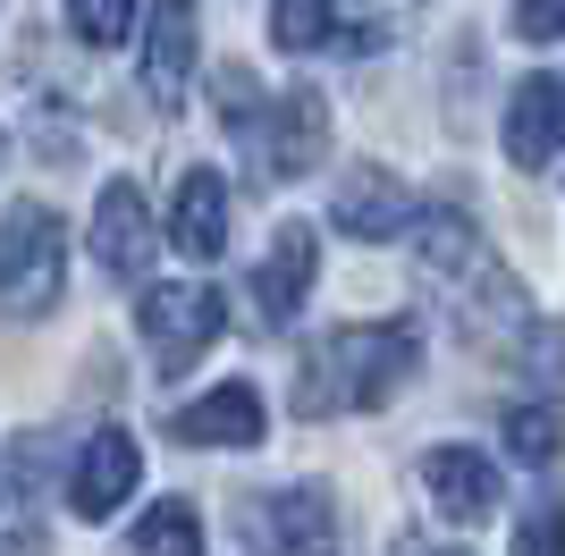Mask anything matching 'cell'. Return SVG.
<instances>
[{
  "label": "cell",
  "mask_w": 565,
  "mask_h": 556,
  "mask_svg": "<svg viewBox=\"0 0 565 556\" xmlns=\"http://www.w3.org/2000/svg\"><path fill=\"white\" fill-rule=\"evenodd\" d=\"M245 539L254 556H338V506L321 481H287L262 489L254 514H245Z\"/></svg>",
  "instance_id": "obj_5"
},
{
  "label": "cell",
  "mask_w": 565,
  "mask_h": 556,
  "mask_svg": "<svg viewBox=\"0 0 565 556\" xmlns=\"http://www.w3.org/2000/svg\"><path fill=\"white\" fill-rule=\"evenodd\" d=\"M136 472H143L136 439H127V430H94L68 463V506L85 514V523H110V514L136 498Z\"/></svg>",
  "instance_id": "obj_9"
},
{
  "label": "cell",
  "mask_w": 565,
  "mask_h": 556,
  "mask_svg": "<svg viewBox=\"0 0 565 556\" xmlns=\"http://www.w3.org/2000/svg\"><path fill=\"white\" fill-rule=\"evenodd\" d=\"M60 287H68V228L51 203H18L0 220V312L43 321Z\"/></svg>",
  "instance_id": "obj_3"
},
{
  "label": "cell",
  "mask_w": 565,
  "mask_h": 556,
  "mask_svg": "<svg viewBox=\"0 0 565 556\" xmlns=\"http://www.w3.org/2000/svg\"><path fill=\"white\" fill-rule=\"evenodd\" d=\"M169 245L186 261H220L228 254V178L220 169H186L169 194Z\"/></svg>",
  "instance_id": "obj_12"
},
{
  "label": "cell",
  "mask_w": 565,
  "mask_h": 556,
  "mask_svg": "<svg viewBox=\"0 0 565 556\" xmlns=\"http://www.w3.org/2000/svg\"><path fill=\"white\" fill-rule=\"evenodd\" d=\"M85 254H94V270L110 278V287H136L143 270H152V203H143L136 178H110L94 203V228H85Z\"/></svg>",
  "instance_id": "obj_6"
},
{
  "label": "cell",
  "mask_w": 565,
  "mask_h": 556,
  "mask_svg": "<svg viewBox=\"0 0 565 556\" xmlns=\"http://www.w3.org/2000/svg\"><path fill=\"white\" fill-rule=\"evenodd\" d=\"M439 556H456V548H439Z\"/></svg>",
  "instance_id": "obj_25"
},
{
  "label": "cell",
  "mask_w": 565,
  "mask_h": 556,
  "mask_svg": "<svg viewBox=\"0 0 565 556\" xmlns=\"http://www.w3.org/2000/svg\"><path fill=\"white\" fill-rule=\"evenodd\" d=\"M312 270H321V236H312L305 220H287V228L262 245V270H254V303H262V321H270V329H287L296 312H305Z\"/></svg>",
  "instance_id": "obj_10"
},
{
  "label": "cell",
  "mask_w": 565,
  "mask_h": 556,
  "mask_svg": "<svg viewBox=\"0 0 565 556\" xmlns=\"http://www.w3.org/2000/svg\"><path fill=\"white\" fill-rule=\"evenodd\" d=\"M136 18H143V0H68V34H76V43H94V51L127 43Z\"/></svg>",
  "instance_id": "obj_19"
},
{
  "label": "cell",
  "mask_w": 565,
  "mask_h": 556,
  "mask_svg": "<svg viewBox=\"0 0 565 556\" xmlns=\"http://www.w3.org/2000/svg\"><path fill=\"white\" fill-rule=\"evenodd\" d=\"M523 371H532V379H541V388H548V405H557V396H565V329H548V321H532V329H523Z\"/></svg>",
  "instance_id": "obj_20"
},
{
  "label": "cell",
  "mask_w": 565,
  "mask_h": 556,
  "mask_svg": "<svg viewBox=\"0 0 565 556\" xmlns=\"http://www.w3.org/2000/svg\"><path fill=\"white\" fill-rule=\"evenodd\" d=\"M423 489H430V506L448 514V523H490L498 498H507V481H498V463L481 456V447H430Z\"/></svg>",
  "instance_id": "obj_11"
},
{
  "label": "cell",
  "mask_w": 565,
  "mask_h": 556,
  "mask_svg": "<svg viewBox=\"0 0 565 556\" xmlns=\"http://www.w3.org/2000/svg\"><path fill=\"white\" fill-rule=\"evenodd\" d=\"M330 220H338V236H354V245H388V236H405L423 220V203H414V185H405L397 169L354 161L347 178H338V194H330Z\"/></svg>",
  "instance_id": "obj_7"
},
{
  "label": "cell",
  "mask_w": 565,
  "mask_h": 556,
  "mask_svg": "<svg viewBox=\"0 0 565 556\" xmlns=\"http://www.w3.org/2000/svg\"><path fill=\"white\" fill-rule=\"evenodd\" d=\"M338 34V0H279L270 9V43L279 51H321Z\"/></svg>",
  "instance_id": "obj_18"
},
{
  "label": "cell",
  "mask_w": 565,
  "mask_h": 556,
  "mask_svg": "<svg viewBox=\"0 0 565 556\" xmlns=\"http://www.w3.org/2000/svg\"><path fill=\"white\" fill-rule=\"evenodd\" d=\"M565 152V85L557 76H523L507 101V161L515 169H548Z\"/></svg>",
  "instance_id": "obj_14"
},
{
  "label": "cell",
  "mask_w": 565,
  "mask_h": 556,
  "mask_svg": "<svg viewBox=\"0 0 565 556\" xmlns=\"http://www.w3.org/2000/svg\"><path fill=\"white\" fill-rule=\"evenodd\" d=\"M186 447H262V430H270V414H262V388L254 379H228V388L194 396L186 414L169 421Z\"/></svg>",
  "instance_id": "obj_13"
},
{
  "label": "cell",
  "mask_w": 565,
  "mask_h": 556,
  "mask_svg": "<svg viewBox=\"0 0 565 556\" xmlns=\"http://www.w3.org/2000/svg\"><path fill=\"white\" fill-rule=\"evenodd\" d=\"M515 556H565V506H557V498L523 514V532H515Z\"/></svg>",
  "instance_id": "obj_21"
},
{
  "label": "cell",
  "mask_w": 565,
  "mask_h": 556,
  "mask_svg": "<svg viewBox=\"0 0 565 556\" xmlns=\"http://www.w3.org/2000/svg\"><path fill=\"white\" fill-rule=\"evenodd\" d=\"M0 161H9V136H0Z\"/></svg>",
  "instance_id": "obj_24"
},
{
  "label": "cell",
  "mask_w": 565,
  "mask_h": 556,
  "mask_svg": "<svg viewBox=\"0 0 565 556\" xmlns=\"http://www.w3.org/2000/svg\"><path fill=\"white\" fill-rule=\"evenodd\" d=\"M136 556H203V514L186 498H161V506L136 523Z\"/></svg>",
  "instance_id": "obj_16"
},
{
  "label": "cell",
  "mask_w": 565,
  "mask_h": 556,
  "mask_svg": "<svg viewBox=\"0 0 565 556\" xmlns=\"http://www.w3.org/2000/svg\"><path fill=\"white\" fill-rule=\"evenodd\" d=\"M515 34L523 43H557L565 34V0H515Z\"/></svg>",
  "instance_id": "obj_22"
},
{
  "label": "cell",
  "mask_w": 565,
  "mask_h": 556,
  "mask_svg": "<svg viewBox=\"0 0 565 556\" xmlns=\"http://www.w3.org/2000/svg\"><path fill=\"white\" fill-rule=\"evenodd\" d=\"M423 371V321H338L296 363V414H380Z\"/></svg>",
  "instance_id": "obj_1"
},
{
  "label": "cell",
  "mask_w": 565,
  "mask_h": 556,
  "mask_svg": "<svg viewBox=\"0 0 565 556\" xmlns=\"http://www.w3.org/2000/svg\"><path fill=\"white\" fill-rule=\"evenodd\" d=\"M136 329H143V354H152V371H161V379H178V371H194L203 354L220 346L228 303H220L212 287H194V278H169V287H152V296L136 303Z\"/></svg>",
  "instance_id": "obj_4"
},
{
  "label": "cell",
  "mask_w": 565,
  "mask_h": 556,
  "mask_svg": "<svg viewBox=\"0 0 565 556\" xmlns=\"http://www.w3.org/2000/svg\"><path fill=\"white\" fill-rule=\"evenodd\" d=\"M414 254H423L430 287H456V278H472L481 261H490V245H481V228H472L456 203H430L423 211V245H414Z\"/></svg>",
  "instance_id": "obj_15"
},
{
  "label": "cell",
  "mask_w": 565,
  "mask_h": 556,
  "mask_svg": "<svg viewBox=\"0 0 565 556\" xmlns=\"http://www.w3.org/2000/svg\"><path fill=\"white\" fill-rule=\"evenodd\" d=\"M236 143H245V161H254L262 185H296L330 152V101L312 85H287V93H270V101H254V110L236 118Z\"/></svg>",
  "instance_id": "obj_2"
},
{
  "label": "cell",
  "mask_w": 565,
  "mask_h": 556,
  "mask_svg": "<svg viewBox=\"0 0 565 556\" xmlns=\"http://www.w3.org/2000/svg\"><path fill=\"white\" fill-rule=\"evenodd\" d=\"M0 556H43V532H34V523H9V532H0Z\"/></svg>",
  "instance_id": "obj_23"
},
{
  "label": "cell",
  "mask_w": 565,
  "mask_h": 556,
  "mask_svg": "<svg viewBox=\"0 0 565 556\" xmlns=\"http://www.w3.org/2000/svg\"><path fill=\"white\" fill-rule=\"evenodd\" d=\"M194 43H203V25H194V0H143V93H152V110L178 118L194 85Z\"/></svg>",
  "instance_id": "obj_8"
},
{
  "label": "cell",
  "mask_w": 565,
  "mask_h": 556,
  "mask_svg": "<svg viewBox=\"0 0 565 556\" xmlns=\"http://www.w3.org/2000/svg\"><path fill=\"white\" fill-rule=\"evenodd\" d=\"M507 456L515 463H557V405L548 396H532V405H507Z\"/></svg>",
  "instance_id": "obj_17"
}]
</instances>
